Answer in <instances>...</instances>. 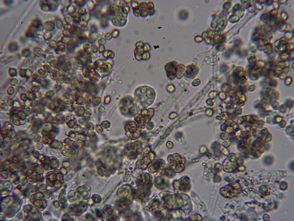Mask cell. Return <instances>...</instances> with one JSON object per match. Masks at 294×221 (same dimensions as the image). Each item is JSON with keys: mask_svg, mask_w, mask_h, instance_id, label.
I'll list each match as a JSON object with an SVG mask.
<instances>
[{"mask_svg": "<svg viewBox=\"0 0 294 221\" xmlns=\"http://www.w3.org/2000/svg\"><path fill=\"white\" fill-rule=\"evenodd\" d=\"M91 192V188L89 186L83 185L75 190L70 191L68 194V198L71 203L86 200L90 197Z\"/></svg>", "mask_w": 294, "mask_h": 221, "instance_id": "2", "label": "cell"}, {"mask_svg": "<svg viewBox=\"0 0 294 221\" xmlns=\"http://www.w3.org/2000/svg\"><path fill=\"white\" fill-rule=\"evenodd\" d=\"M136 183L138 189L144 191H149L150 189L152 186V178L149 174L144 173L137 178Z\"/></svg>", "mask_w": 294, "mask_h": 221, "instance_id": "4", "label": "cell"}, {"mask_svg": "<svg viewBox=\"0 0 294 221\" xmlns=\"http://www.w3.org/2000/svg\"><path fill=\"white\" fill-rule=\"evenodd\" d=\"M154 182L156 186L160 188H163L167 185V182L162 177L159 176L155 179Z\"/></svg>", "mask_w": 294, "mask_h": 221, "instance_id": "10", "label": "cell"}, {"mask_svg": "<svg viewBox=\"0 0 294 221\" xmlns=\"http://www.w3.org/2000/svg\"><path fill=\"white\" fill-rule=\"evenodd\" d=\"M95 212L97 216L100 218H102L103 217L104 214H105L104 212H102L98 209H96Z\"/></svg>", "mask_w": 294, "mask_h": 221, "instance_id": "14", "label": "cell"}, {"mask_svg": "<svg viewBox=\"0 0 294 221\" xmlns=\"http://www.w3.org/2000/svg\"><path fill=\"white\" fill-rule=\"evenodd\" d=\"M105 214H107L108 217V220H116L117 216L115 210L109 205H105L104 208Z\"/></svg>", "mask_w": 294, "mask_h": 221, "instance_id": "8", "label": "cell"}, {"mask_svg": "<svg viewBox=\"0 0 294 221\" xmlns=\"http://www.w3.org/2000/svg\"><path fill=\"white\" fill-rule=\"evenodd\" d=\"M92 199L94 202L95 203H99L101 200V197L98 195L94 194L92 197Z\"/></svg>", "mask_w": 294, "mask_h": 221, "instance_id": "12", "label": "cell"}, {"mask_svg": "<svg viewBox=\"0 0 294 221\" xmlns=\"http://www.w3.org/2000/svg\"><path fill=\"white\" fill-rule=\"evenodd\" d=\"M164 165L163 161H157L149 167V172L151 173H154L159 172L163 167Z\"/></svg>", "mask_w": 294, "mask_h": 221, "instance_id": "9", "label": "cell"}, {"mask_svg": "<svg viewBox=\"0 0 294 221\" xmlns=\"http://www.w3.org/2000/svg\"><path fill=\"white\" fill-rule=\"evenodd\" d=\"M174 184L176 189L185 190L189 188V179L188 177H184L178 181L175 182Z\"/></svg>", "mask_w": 294, "mask_h": 221, "instance_id": "7", "label": "cell"}, {"mask_svg": "<svg viewBox=\"0 0 294 221\" xmlns=\"http://www.w3.org/2000/svg\"><path fill=\"white\" fill-rule=\"evenodd\" d=\"M162 174L163 176L169 177H172L174 175V172L172 170L166 169L163 170Z\"/></svg>", "mask_w": 294, "mask_h": 221, "instance_id": "11", "label": "cell"}, {"mask_svg": "<svg viewBox=\"0 0 294 221\" xmlns=\"http://www.w3.org/2000/svg\"><path fill=\"white\" fill-rule=\"evenodd\" d=\"M150 212L158 218H161L166 212L165 207L160 200L158 199H153L149 206Z\"/></svg>", "mask_w": 294, "mask_h": 221, "instance_id": "5", "label": "cell"}, {"mask_svg": "<svg viewBox=\"0 0 294 221\" xmlns=\"http://www.w3.org/2000/svg\"><path fill=\"white\" fill-rule=\"evenodd\" d=\"M106 171L105 169L103 167H99L98 169V174L100 176H103L105 174H106Z\"/></svg>", "mask_w": 294, "mask_h": 221, "instance_id": "13", "label": "cell"}, {"mask_svg": "<svg viewBox=\"0 0 294 221\" xmlns=\"http://www.w3.org/2000/svg\"><path fill=\"white\" fill-rule=\"evenodd\" d=\"M160 197L165 207L170 209H173L181 207L183 201L179 196L169 192L161 193Z\"/></svg>", "mask_w": 294, "mask_h": 221, "instance_id": "3", "label": "cell"}, {"mask_svg": "<svg viewBox=\"0 0 294 221\" xmlns=\"http://www.w3.org/2000/svg\"><path fill=\"white\" fill-rule=\"evenodd\" d=\"M117 194L120 197L117 202L119 207H126L131 204L134 192L130 186L128 185L122 186L118 189Z\"/></svg>", "mask_w": 294, "mask_h": 221, "instance_id": "1", "label": "cell"}, {"mask_svg": "<svg viewBox=\"0 0 294 221\" xmlns=\"http://www.w3.org/2000/svg\"><path fill=\"white\" fill-rule=\"evenodd\" d=\"M86 218L88 220H93L94 219L93 216L91 214L88 213L86 215Z\"/></svg>", "mask_w": 294, "mask_h": 221, "instance_id": "15", "label": "cell"}, {"mask_svg": "<svg viewBox=\"0 0 294 221\" xmlns=\"http://www.w3.org/2000/svg\"><path fill=\"white\" fill-rule=\"evenodd\" d=\"M87 204L85 201H82L71 205L69 209V213L72 215L79 216L86 209Z\"/></svg>", "mask_w": 294, "mask_h": 221, "instance_id": "6", "label": "cell"}]
</instances>
